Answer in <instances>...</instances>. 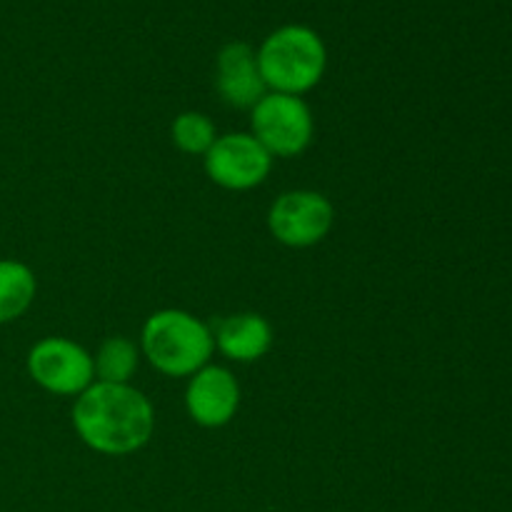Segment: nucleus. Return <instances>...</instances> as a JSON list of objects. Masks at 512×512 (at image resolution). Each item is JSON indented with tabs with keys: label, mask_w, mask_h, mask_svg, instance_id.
Wrapping results in <instances>:
<instances>
[{
	"label": "nucleus",
	"mask_w": 512,
	"mask_h": 512,
	"mask_svg": "<svg viewBox=\"0 0 512 512\" xmlns=\"http://www.w3.org/2000/svg\"><path fill=\"white\" fill-rule=\"evenodd\" d=\"M170 135H173L175 148L185 155H205L213 148L215 140H218L215 123L205 113H198V110H185V113H180L173 120Z\"/></svg>",
	"instance_id": "13"
},
{
	"label": "nucleus",
	"mask_w": 512,
	"mask_h": 512,
	"mask_svg": "<svg viewBox=\"0 0 512 512\" xmlns=\"http://www.w3.org/2000/svg\"><path fill=\"white\" fill-rule=\"evenodd\" d=\"M28 375L45 393L78 398L95 383L93 355L68 338H43L30 348Z\"/></svg>",
	"instance_id": "6"
},
{
	"label": "nucleus",
	"mask_w": 512,
	"mask_h": 512,
	"mask_svg": "<svg viewBox=\"0 0 512 512\" xmlns=\"http://www.w3.org/2000/svg\"><path fill=\"white\" fill-rule=\"evenodd\" d=\"M215 88L223 103L238 110H253L268 88L260 75L258 53L248 43H228L220 48L215 63Z\"/></svg>",
	"instance_id": "9"
},
{
	"label": "nucleus",
	"mask_w": 512,
	"mask_h": 512,
	"mask_svg": "<svg viewBox=\"0 0 512 512\" xmlns=\"http://www.w3.org/2000/svg\"><path fill=\"white\" fill-rule=\"evenodd\" d=\"M38 293L35 273L20 260H0V325L28 313Z\"/></svg>",
	"instance_id": "11"
},
{
	"label": "nucleus",
	"mask_w": 512,
	"mask_h": 512,
	"mask_svg": "<svg viewBox=\"0 0 512 512\" xmlns=\"http://www.w3.org/2000/svg\"><path fill=\"white\" fill-rule=\"evenodd\" d=\"M333 225V203L315 190H288L268 210L270 235L285 248H313L328 238Z\"/></svg>",
	"instance_id": "5"
},
{
	"label": "nucleus",
	"mask_w": 512,
	"mask_h": 512,
	"mask_svg": "<svg viewBox=\"0 0 512 512\" xmlns=\"http://www.w3.org/2000/svg\"><path fill=\"white\" fill-rule=\"evenodd\" d=\"M255 53L268 93H308L323 80L328 68L323 38L308 25H283L273 30Z\"/></svg>",
	"instance_id": "3"
},
{
	"label": "nucleus",
	"mask_w": 512,
	"mask_h": 512,
	"mask_svg": "<svg viewBox=\"0 0 512 512\" xmlns=\"http://www.w3.org/2000/svg\"><path fill=\"white\" fill-rule=\"evenodd\" d=\"M93 365L98 383L130 385V378H133L140 365V348L130 338L115 335V338H108L100 345Z\"/></svg>",
	"instance_id": "12"
},
{
	"label": "nucleus",
	"mask_w": 512,
	"mask_h": 512,
	"mask_svg": "<svg viewBox=\"0 0 512 512\" xmlns=\"http://www.w3.org/2000/svg\"><path fill=\"white\" fill-rule=\"evenodd\" d=\"M240 408V383L223 365H205L190 375L185 388V410L205 430L225 428Z\"/></svg>",
	"instance_id": "8"
},
{
	"label": "nucleus",
	"mask_w": 512,
	"mask_h": 512,
	"mask_svg": "<svg viewBox=\"0 0 512 512\" xmlns=\"http://www.w3.org/2000/svg\"><path fill=\"white\" fill-rule=\"evenodd\" d=\"M213 330L188 310L165 308L150 315L140 330V353L168 378H190L210 363Z\"/></svg>",
	"instance_id": "2"
},
{
	"label": "nucleus",
	"mask_w": 512,
	"mask_h": 512,
	"mask_svg": "<svg viewBox=\"0 0 512 512\" xmlns=\"http://www.w3.org/2000/svg\"><path fill=\"white\" fill-rule=\"evenodd\" d=\"M73 428L90 450L108 458H123L150 443L155 433V410L133 385L95 380L75 398Z\"/></svg>",
	"instance_id": "1"
},
{
	"label": "nucleus",
	"mask_w": 512,
	"mask_h": 512,
	"mask_svg": "<svg viewBox=\"0 0 512 512\" xmlns=\"http://www.w3.org/2000/svg\"><path fill=\"white\" fill-rule=\"evenodd\" d=\"M250 128L273 158H298L313 143L315 118L300 95L265 93L250 110Z\"/></svg>",
	"instance_id": "4"
},
{
	"label": "nucleus",
	"mask_w": 512,
	"mask_h": 512,
	"mask_svg": "<svg viewBox=\"0 0 512 512\" xmlns=\"http://www.w3.org/2000/svg\"><path fill=\"white\" fill-rule=\"evenodd\" d=\"M215 348L233 363H258L273 348V325L258 313H235L218 323Z\"/></svg>",
	"instance_id": "10"
},
{
	"label": "nucleus",
	"mask_w": 512,
	"mask_h": 512,
	"mask_svg": "<svg viewBox=\"0 0 512 512\" xmlns=\"http://www.w3.org/2000/svg\"><path fill=\"white\" fill-rule=\"evenodd\" d=\"M205 175L218 188L243 193L268 180L273 155L253 138V133L218 135L213 148L203 155Z\"/></svg>",
	"instance_id": "7"
}]
</instances>
